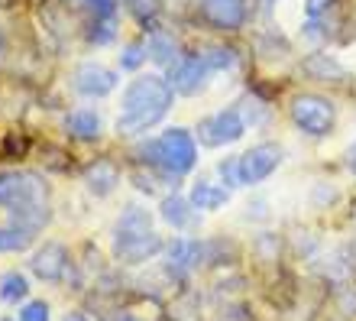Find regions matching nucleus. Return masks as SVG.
<instances>
[{
  "label": "nucleus",
  "mask_w": 356,
  "mask_h": 321,
  "mask_svg": "<svg viewBox=\"0 0 356 321\" xmlns=\"http://www.w3.org/2000/svg\"><path fill=\"white\" fill-rule=\"evenodd\" d=\"M191 205H195L197 211H217L224 208L227 198H230V189L227 185H220V182H207V179H197L195 185H191Z\"/></svg>",
  "instance_id": "18"
},
{
  "label": "nucleus",
  "mask_w": 356,
  "mask_h": 321,
  "mask_svg": "<svg viewBox=\"0 0 356 321\" xmlns=\"http://www.w3.org/2000/svg\"><path fill=\"white\" fill-rule=\"evenodd\" d=\"M65 127L75 140H97L101 136V113L91 111V107H78V111L68 113Z\"/></svg>",
  "instance_id": "21"
},
{
  "label": "nucleus",
  "mask_w": 356,
  "mask_h": 321,
  "mask_svg": "<svg viewBox=\"0 0 356 321\" xmlns=\"http://www.w3.org/2000/svg\"><path fill=\"white\" fill-rule=\"evenodd\" d=\"M347 169L356 175V140L350 143V150H347Z\"/></svg>",
  "instance_id": "36"
},
{
  "label": "nucleus",
  "mask_w": 356,
  "mask_h": 321,
  "mask_svg": "<svg viewBox=\"0 0 356 321\" xmlns=\"http://www.w3.org/2000/svg\"><path fill=\"white\" fill-rule=\"evenodd\" d=\"M350 253L356 256V234H353V240H350Z\"/></svg>",
  "instance_id": "38"
},
{
  "label": "nucleus",
  "mask_w": 356,
  "mask_h": 321,
  "mask_svg": "<svg viewBox=\"0 0 356 321\" xmlns=\"http://www.w3.org/2000/svg\"><path fill=\"white\" fill-rule=\"evenodd\" d=\"M0 321H13V318H10V315H0Z\"/></svg>",
  "instance_id": "40"
},
{
  "label": "nucleus",
  "mask_w": 356,
  "mask_h": 321,
  "mask_svg": "<svg viewBox=\"0 0 356 321\" xmlns=\"http://www.w3.org/2000/svg\"><path fill=\"white\" fill-rule=\"evenodd\" d=\"M146 162L159 169L165 179H181L197 166V143L181 127H172L146 146Z\"/></svg>",
  "instance_id": "2"
},
{
  "label": "nucleus",
  "mask_w": 356,
  "mask_h": 321,
  "mask_svg": "<svg viewBox=\"0 0 356 321\" xmlns=\"http://www.w3.org/2000/svg\"><path fill=\"white\" fill-rule=\"evenodd\" d=\"M146 49H149V58L152 62H159V65L172 68L181 62V46H178V39L172 36V33H165V29H152L149 42H146Z\"/></svg>",
  "instance_id": "19"
},
{
  "label": "nucleus",
  "mask_w": 356,
  "mask_h": 321,
  "mask_svg": "<svg viewBox=\"0 0 356 321\" xmlns=\"http://www.w3.org/2000/svg\"><path fill=\"white\" fill-rule=\"evenodd\" d=\"M282 166L279 143H256L246 152H240V185H259Z\"/></svg>",
  "instance_id": "6"
},
{
  "label": "nucleus",
  "mask_w": 356,
  "mask_h": 321,
  "mask_svg": "<svg viewBox=\"0 0 356 321\" xmlns=\"http://www.w3.org/2000/svg\"><path fill=\"white\" fill-rule=\"evenodd\" d=\"M207 75H214L207 62L201 56H185L178 65L169 68V85L175 95H185V97H195L201 95L207 88Z\"/></svg>",
  "instance_id": "8"
},
{
  "label": "nucleus",
  "mask_w": 356,
  "mask_h": 321,
  "mask_svg": "<svg viewBox=\"0 0 356 321\" xmlns=\"http://www.w3.org/2000/svg\"><path fill=\"white\" fill-rule=\"evenodd\" d=\"M33 237L36 234L19 230V227H13V224L0 227V253H23V250L33 246Z\"/></svg>",
  "instance_id": "25"
},
{
  "label": "nucleus",
  "mask_w": 356,
  "mask_h": 321,
  "mask_svg": "<svg viewBox=\"0 0 356 321\" xmlns=\"http://www.w3.org/2000/svg\"><path fill=\"white\" fill-rule=\"evenodd\" d=\"M162 246H165V240L156 230L140 237H127V240H113V260L120 266H143L156 260V256H162Z\"/></svg>",
  "instance_id": "9"
},
{
  "label": "nucleus",
  "mask_w": 356,
  "mask_h": 321,
  "mask_svg": "<svg viewBox=\"0 0 356 321\" xmlns=\"http://www.w3.org/2000/svg\"><path fill=\"white\" fill-rule=\"evenodd\" d=\"M197 7L207 26L220 33H236L246 23V0H197Z\"/></svg>",
  "instance_id": "10"
},
{
  "label": "nucleus",
  "mask_w": 356,
  "mask_h": 321,
  "mask_svg": "<svg viewBox=\"0 0 356 321\" xmlns=\"http://www.w3.org/2000/svg\"><path fill=\"white\" fill-rule=\"evenodd\" d=\"M29 299V279L19 269H3L0 273V302L3 305H23Z\"/></svg>",
  "instance_id": "22"
},
{
  "label": "nucleus",
  "mask_w": 356,
  "mask_h": 321,
  "mask_svg": "<svg viewBox=\"0 0 356 321\" xmlns=\"http://www.w3.org/2000/svg\"><path fill=\"white\" fill-rule=\"evenodd\" d=\"M162 318L165 321H204V302L191 283L175 285L172 299L162 302Z\"/></svg>",
  "instance_id": "12"
},
{
  "label": "nucleus",
  "mask_w": 356,
  "mask_h": 321,
  "mask_svg": "<svg viewBox=\"0 0 356 321\" xmlns=\"http://www.w3.org/2000/svg\"><path fill=\"white\" fill-rule=\"evenodd\" d=\"M217 321H259L253 315V308H246L240 299L230 305H220V312H217Z\"/></svg>",
  "instance_id": "32"
},
{
  "label": "nucleus",
  "mask_w": 356,
  "mask_h": 321,
  "mask_svg": "<svg viewBox=\"0 0 356 321\" xmlns=\"http://www.w3.org/2000/svg\"><path fill=\"white\" fill-rule=\"evenodd\" d=\"M62 321H94V318H91V315H85V312H68Z\"/></svg>",
  "instance_id": "37"
},
{
  "label": "nucleus",
  "mask_w": 356,
  "mask_h": 321,
  "mask_svg": "<svg viewBox=\"0 0 356 321\" xmlns=\"http://www.w3.org/2000/svg\"><path fill=\"white\" fill-rule=\"evenodd\" d=\"M152 230V214L143 205H127L113 224V240H127V237H140Z\"/></svg>",
  "instance_id": "15"
},
{
  "label": "nucleus",
  "mask_w": 356,
  "mask_h": 321,
  "mask_svg": "<svg viewBox=\"0 0 356 321\" xmlns=\"http://www.w3.org/2000/svg\"><path fill=\"white\" fill-rule=\"evenodd\" d=\"M26 266H29V273L36 276L39 283L62 285L68 279V273H72L75 260H72V253H68L65 244H58V240H46L42 246H36V250L29 253Z\"/></svg>",
  "instance_id": "4"
},
{
  "label": "nucleus",
  "mask_w": 356,
  "mask_h": 321,
  "mask_svg": "<svg viewBox=\"0 0 356 321\" xmlns=\"http://www.w3.org/2000/svg\"><path fill=\"white\" fill-rule=\"evenodd\" d=\"M123 3L140 23H152L156 13H159V0H123Z\"/></svg>",
  "instance_id": "31"
},
{
  "label": "nucleus",
  "mask_w": 356,
  "mask_h": 321,
  "mask_svg": "<svg viewBox=\"0 0 356 321\" xmlns=\"http://www.w3.org/2000/svg\"><path fill=\"white\" fill-rule=\"evenodd\" d=\"M10 211V224L19 227V230H29V234H36L42 227L52 221V208H49V195H33V198L19 201L13 205Z\"/></svg>",
  "instance_id": "13"
},
{
  "label": "nucleus",
  "mask_w": 356,
  "mask_h": 321,
  "mask_svg": "<svg viewBox=\"0 0 356 321\" xmlns=\"http://www.w3.org/2000/svg\"><path fill=\"white\" fill-rule=\"evenodd\" d=\"M289 113L295 127L308 136H327V133H334V123H337L334 101L324 95H314V91H301V95L291 97Z\"/></svg>",
  "instance_id": "3"
},
{
  "label": "nucleus",
  "mask_w": 356,
  "mask_h": 321,
  "mask_svg": "<svg viewBox=\"0 0 356 321\" xmlns=\"http://www.w3.org/2000/svg\"><path fill=\"white\" fill-rule=\"evenodd\" d=\"M146 58H149V49H146V42H130V46L123 49V56H120V68H127V72H136V68H140Z\"/></svg>",
  "instance_id": "29"
},
{
  "label": "nucleus",
  "mask_w": 356,
  "mask_h": 321,
  "mask_svg": "<svg viewBox=\"0 0 356 321\" xmlns=\"http://www.w3.org/2000/svg\"><path fill=\"white\" fill-rule=\"evenodd\" d=\"M330 7H334V0H305V17L321 19V17H327Z\"/></svg>",
  "instance_id": "34"
},
{
  "label": "nucleus",
  "mask_w": 356,
  "mask_h": 321,
  "mask_svg": "<svg viewBox=\"0 0 356 321\" xmlns=\"http://www.w3.org/2000/svg\"><path fill=\"white\" fill-rule=\"evenodd\" d=\"M117 88V72L101 62H81L75 68V91L81 97H107Z\"/></svg>",
  "instance_id": "11"
},
{
  "label": "nucleus",
  "mask_w": 356,
  "mask_h": 321,
  "mask_svg": "<svg viewBox=\"0 0 356 321\" xmlns=\"http://www.w3.org/2000/svg\"><path fill=\"white\" fill-rule=\"evenodd\" d=\"M195 205H191V198H185V195H178V191H172V195H165L162 198V208H159V217L165 221L169 227H175V230H188V227L195 224Z\"/></svg>",
  "instance_id": "16"
},
{
  "label": "nucleus",
  "mask_w": 356,
  "mask_h": 321,
  "mask_svg": "<svg viewBox=\"0 0 356 321\" xmlns=\"http://www.w3.org/2000/svg\"><path fill=\"white\" fill-rule=\"evenodd\" d=\"M243 133H246V123H243L240 107H224V111L211 113V117H204V120L197 123V140L204 143V146H214V150L236 143Z\"/></svg>",
  "instance_id": "5"
},
{
  "label": "nucleus",
  "mask_w": 356,
  "mask_h": 321,
  "mask_svg": "<svg viewBox=\"0 0 356 321\" xmlns=\"http://www.w3.org/2000/svg\"><path fill=\"white\" fill-rule=\"evenodd\" d=\"M236 107H240V113H243L246 130H253V127H263L266 117H269V113H266V104H263V101H256V97H243V101H240Z\"/></svg>",
  "instance_id": "27"
},
{
  "label": "nucleus",
  "mask_w": 356,
  "mask_h": 321,
  "mask_svg": "<svg viewBox=\"0 0 356 321\" xmlns=\"http://www.w3.org/2000/svg\"><path fill=\"white\" fill-rule=\"evenodd\" d=\"M201 58L207 62V68L211 72H227V68H234L236 56H234V49H227V46H211L201 52Z\"/></svg>",
  "instance_id": "26"
},
{
  "label": "nucleus",
  "mask_w": 356,
  "mask_h": 321,
  "mask_svg": "<svg viewBox=\"0 0 356 321\" xmlns=\"http://www.w3.org/2000/svg\"><path fill=\"white\" fill-rule=\"evenodd\" d=\"M88 7H91L94 19H113V17H117L120 0H88Z\"/></svg>",
  "instance_id": "33"
},
{
  "label": "nucleus",
  "mask_w": 356,
  "mask_h": 321,
  "mask_svg": "<svg viewBox=\"0 0 356 321\" xmlns=\"http://www.w3.org/2000/svg\"><path fill=\"white\" fill-rule=\"evenodd\" d=\"M33 195H49V185L36 172H0V208H13V205L33 198Z\"/></svg>",
  "instance_id": "7"
},
{
  "label": "nucleus",
  "mask_w": 356,
  "mask_h": 321,
  "mask_svg": "<svg viewBox=\"0 0 356 321\" xmlns=\"http://www.w3.org/2000/svg\"><path fill=\"white\" fill-rule=\"evenodd\" d=\"M330 318L337 321H353L356 318V283H340V285H330V295H327V305H321Z\"/></svg>",
  "instance_id": "17"
},
{
  "label": "nucleus",
  "mask_w": 356,
  "mask_h": 321,
  "mask_svg": "<svg viewBox=\"0 0 356 321\" xmlns=\"http://www.w3.org/2000/svg\"><path fill=\"white\" fill-rule=\"evenodd\" d=\"M127 321H146V318H140V315H130V318H127Z\"/></svg>",
  "instance_id": "39"
},
{
  "label": "nucleus",
  "mask_w": 356,
  "mask_h": 321,
  "mask_svg": "<svg viewBox=\"0 0 356 321\" xmlns=\"http://www.w3.org/2000/svg\"><path fill=\"white\" fill-rule=\"evenodd\" d=\"M17 321H52V305L42 302V299H26L19 305Z\"/></svg>",
  "instance_id": "28"
},
{
  "label": "nucleus",
  "mask_w": 356,
  "mask_h": 321,
  "mask_svg": "<svg viewBox=\"0 0 356 321\" xmlns=\"http://www.w3.org/2000/svg\"><path fill=\"white\" fill-rule=\"evenodd\" d=\"M117 185H120V169L111 159H94L85 169V189L94 198H107Z\"/></svg>",
  "instance_id": "14"
},
{
  "label": "nucleus",
  "mask_w": 356,
  "mask_h": 321,
  "mask_svg": "<svg viewBox=\"0 0 356 321\" xmlns=\"http://www.w3.org/2000/svg\"><path fill=\"white\" fill-rule=\"evenodd\" d=\"M113 36V19H97V29H91L94 42H107Z\"/></svg>",
  "instance_id": "35"
},
{
  "label": "nucleus",
  "mask_w": 356,
  "mask_h": 321,
  "mask_svg": "<svg viewBox=\"0 0 356 321\" xmlns=\"http://www.w3.org/2000/svg\"><path fill=\"white\" fill-rule=\"evenodd\" d=\"M282 250H285V240L279 234H272V230H266V234H259L253 240V256L266 266H279Z\"/></svg>",
  "instance_id": "24"
},
{
  "label": "nucleus",
  "mask_w": 356,
  "mask_h": 321,
  "mask_svg": "<svg viewBox=\"0 0 356 321\" xmlns=\"http://www.w3.org/2000/svg\"><path fill=\"white\" fill-rule=\"evenodd\" d=\"M175 91H172L169 78L162 75H136L123 91V107L117 117V133L120 136H136V133L152 130L156 123L172 111Z\"/></svg>",
  "instance_id": "1"
},
{
  "label": "nucleus",
  "mask_w": 356,
  "mask_h": 321,
  "mask_svg": "<svg viewBox=\"0 0 356 321\" xmlns=\"http://www.w3.org/2000/svg\"><path fill=\"white\" fill-rule=\"evenodd\" d=\"M217 175H220V185L227 189H240V156H227V159L217 162Z\"/></svg>",
  "instance_id": "30"
},
{
  "label": "nucleus",
  "mask_w": 356,
  "mask_h": 321,
  "mask_svg": "<svg viewBox=\"0 0 356 321\" xmlns=\"http://www.w3.org/2000/svg\"><path fill=\"white\" fill-rule=\"evenodd\" d=\"M301 68H305V75L314 78V81H343V78H347L343 65H340L334 56H327V52H311V56L301 62Z\"/></svg>",
  "instance_id": "20"
},
{
  "label": "nucleus",
  "mask_w": 356,
  "mask_h": 321,
  "mask_svg": "<svg viewBox=\"0 0 356 321\" xmlns=\"http://www.w3.org/2000/svg\"><path fill=\"white\" fill-rule=\"evenodd\" d=\"M240 260V250H236L234 240H204V266H234Z\"/></svg>",
  "instance_id": "23"
}]
</instances>
